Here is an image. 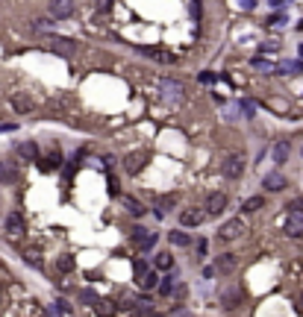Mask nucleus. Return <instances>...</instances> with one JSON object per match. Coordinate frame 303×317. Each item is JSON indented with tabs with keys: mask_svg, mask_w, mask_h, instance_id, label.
<instances>
[{
	"mask_svg": "<svg viewBox=\"0 0 303 317\" xmlns=\"http://www.w3.org/2000/svg\"><path fill=\"white\" fill-rule=\"evenodd\" d=\"M245 232H247V223L242 221V217H233V221H227L221 226V238H224V241H235V238H242Z\"/></svg>",
	"mask_w": 303,
	"mask_h": 317,
	"instance_id": "nucleus-1",
	"label": "nucleus"
},
{
	"mask_svg": "<svg viewBox=\"0 0 303 317\" xmlns=\"http://www.w3.org/2000/svg\"><path fill=\"white\" fill-rule=\"evenodd\" d=\"M203 217H206V209H198V206L183 209V211H180V226H200Z\"/></svg>",
	"mask_w": 303,
	"mask_h": 317,
	"instance_id": "nucleus-2",
	"label": "nucleus"
},
{
	"mask_svg": "<svg viewBox=\"0 0 303 317\" xmlns=\"http://www.w3.org/2000/svg\"><path fill=\"white\" fill-rule=\"evenodd\" d=\"M224 174L230 176V179H239V176L245 174V156H242V153L230 156V159L224 162Z\"/></svg>",
	"mask_w": 303,
	"mask_h": 317,
	"instance_id": "nucleus-3",
	"label": "nucleus"
},
{
	"mask_svg": "<svg viewBox=\"0 0 303 317\" xmlns=\"http://www.w3.org/2000/svg\"><path fill=\"white\" fill-rule=\"evenodd\" d=\"M133 241H136V247H139L141 253H147V250H153V244H156V232H147L144 226H139V229L133 232Z\"/></svg>",
	"mask_w": 303,
	"mask_h": 317,
	"instance_id": "nucleus-4",
	"label": "nucleus"
},
{
	"mask_svg": "<svg viewBox=\"0 0 303 317\" xmlns=\"http://www.w3.org/2000/svg\"><path fill=\"white\" fill-rule=\"evenodd\" d=\"M221 303H224V308H235V305L242 303V288H239V285H224L221 288Z\"/></svg>",
	"mask_w": 303,
	"mask_h": 317,
	"instance_id": "nucleus-5",
	"label": "nucleus"
},
{
	"mask_svg": "<svg viewBox=\"0 0 303 317\" xmlns=\"http://www.w3.org/2000/svg\"><path fill=\"white\" fill-rule=\"evenodd\" d=\"M159 91H162L165 100H180L183 97V85L174 80H159Z\"/></svg>",
	"mask_w": 303,
	"mask_h": 317,
	"instance_id": "nucleus-6",
	"label": "nucleus"
},
{
	"mask_svg": "<svg viewBox=\"0 0 303 317\" xmlns=\"http://www.w3.org/2000/svg\"><path fill=\"white\" fill-rule=\"evenodd\" d=\"M224 209H227V194L215 191V194L206 197V211H209V214H221Z\"/></svg>",
	"mask_w": 303,
	"mask_h": 317,
	"instance_id": "nucleus-7",
	"label": "nucleus"
},
{
	"mask_svg": "<svg viewBox=\"0 0 303 317\" xmlns=\"http://www.w3.org/2000/svg\"><path fill=\"white\" fill-rule=\"evenodd\" d=\"M144 162H147V156L144 153H129L127 159H124V167H127V174H139L141 167H144Z\"/></svg>",
	"mask_w": 303,
	"mask_h": 317,
	"instance_id": "nucleus-8",
	"label": "nucleus"
},
{
	"mask_svg": "<svg viewBox=\"0 0 303 317\" xmlns=\"http://www.w3.org/2000/svg\"><path fill=\"white\" fill-rule=\"evenodd\" d=\"M71 12H74V3H71V0H53V3H50V15H53V18H62V21H65Z\"/></svg>",
	"mask_w": 303,
	"mask_h": 317,
	"instance_id": "nucleus-9",
	"label": "nucleus"
},
{
	"mask_svg": "<svg viewBox=\"0 0 303 317\" xmlns=\"http://www.w3.org/2000/svg\"><path fill=\"white\" fill-rule=\"evenodd\" d=\"M18 156L27 159V162H35L38 159V147H35L33 141H24V144H18Z\"/></svg>",
	"mask_w": 303,
	"mask_h": 317,
	"instance_id": "nucleus-10",
	"label": "nucleus"
},
{
	"mask_svg": "<svg viewBox=\"0 0 303 317\" xmlns=\"http://www.w3.org/2000/svg\"><path fill=\"white\" fill-rule=\"evenodd\" d=\"M286 232L292 235V238H300L303 235V221H300V211H292V221L286 226Z\"/></svg>",
	"mask_w": 303,
	"mask_h": 317,
	"instance_id": "nucleus-11",
	"label": "nucleus"
},
{
	"mask_svg": "<svg viewBox=\"0 0 303 317\" xmlns=\"http://www.w3.org/2000/svg\"><path fill=\"white\" fill-rule=\"evenodd\" d=\"M171 206H177V194H165V197H159V203H156V217H165V211L171 209Z\"/></svg>",
	"mask_w": 303,
	"mask_h": 317,
	"instance_id": "nucleus-12",
	"label": "nucleus"
},
{
	"mask_svg": "<svg viewBox=\"0 0 303 317\" xmlns=\"http://www.w3.org/2000/svg\"><path fill=\"white\" fill-rule=\"evenodd\" d=\"M6 232H9V235H24L21 214H9V217H6Z\"/></svg>",
	"mask_w": 303,
	"mask_h": 317,
	"instance_id": "nucleus-13",
	"label": "nucleus"
},
{
	"mask_svg": "<svg viewBox=\"0 0 303 317\" xmlns=\"http://www.w3.org/2000/svg\"><path fill=\"white\" fill-rule=\"evenodd\" d=\"M50 44H53L56 53H65V56L74 53V41H68V38H53V35H50Z\"/></svg>",
	"mask_w": 303,
	"mask_h": 317,
	"instance_id": "nucleus-14",
	"label": "nucleus"
},
{
	"mask_svg": "<svg viewBox=\"0 0 303 317\" xmlns=\"http://www.w3.org/2000/svg\"><path fill=\"white\" fill-rule=\"evenodd\" d=\"M283 188H286V179H283L280 174L265 176V191H283Z\"/></svg>",
	"mask_w": 303,
	"mask_h": 317,
	"instance_id": "nucleus-15",
	"label": "nucleus"
},
{
	"mask_svg": "<svg viewBox=\"0 0 303 317\" xmlns=\"http://www.w3.org/2000/svg\"><path fill=\"white\" fill-rule=\"evenodd\" d=\"M12 106H15L18 112H24V115H27V112H33V103H30L24 94H15V97H12Z\"/></svg>",
	"mask_w": 303,
	"mask_h": 317,
	"instance_id": "nucleus-16",
	"label": "nucleus"
},
{
	"mask_svg": "<svg viewBox=\"0 0 303 317\" xmlns=\"http://www.w3.org/2000/svg\"><path fill=\"white\" fill-rule=\"evenodd\" d=\"M124 206H127V211H129V214H136V217H141V214H144V206H141L139 200L124 197Z\"/></svg>",
	"mask_w": 303,
	"mask_h": 317,
	"instance_id": "nucleus-17",
	"label": "nucleus"
},
{
	"mask_svg": "<svg viewBox=\"0 0 303 317\" xmlns=\"http://www.w3.org/2000/svg\"><path fill=\"white\" fill-rule=\"evenodd\" d=\"M141 288H144V291H150L153 285H156V282H159V276H156V273H153V270H144V273H141Z\"/></svg>",
	"mask_w": 303,
	"mask_h": 317,
	"instance_id": "nucleus-18",
	"label": "nucleus"
},
{
	"mask_svg": "<svg viewBox=\"0 0 303 317\" xmlns=\"http://www.w3.org/2000/svg\"><path fill=\"white\" fill-rule=\"evenodd\" d=\"M218 270H221V273H233L235 270V256H221L218 258Z\"/></svg>",
	"mask_w": 303,
	"mask_h": 317,
	"instance_id": "nucleus-19",
	"label": "nucleus"
},
{
	"mask_svg": "<svg viewBox=\"0 0 303 317\" xmlns=\"http://www.w3.org/2000/svg\"><path fill=\"white\" fill-rule=\"evenodd\" d=\"M286 156H289V144H286V141H280V144L274 147V162L283 164V162H286Z\"/></svg>",
	"mask_w": 303,
	"mask_h": 317,
	"instance_id": "nucleus-20",
	"label": "nucleus"
},
{
	"mask_svg": "<svg viewBox=\"0 0 303 317\" xmlns=\"http://www.w3.org/2000/svg\"><path fill=\"white\" fill-rule=\"evenodd\" d=\"M171 244H177V247H188L191 244V238H188V232H171Z\"/></svg>",
	"mask_w": 303,
	"mask_h": 317,
	"instance_id": "nucleus-21",
	"label": "nucleus"
},
{
	"mask_svg": "<svg viewBox=\"0 0 303 317\" xmlns=\"http://www.w3.org/2000/svg\"><path fill=\"white\" fill-rule=\"evenodd\" d=\"M156 267H159V270H171V267H174V258L168 256V253H159V256H156Z\"/></svg>",
	"mask_w": 303,
	"mask_h": 317,
	"instance_id": "nucleus-22",
	"label": "nucleus"
},
{
	"mask_svg": "<svg viewBox=\"0 0 303 317\" xmlns=\"http://www.w3.org/2000/svg\"><path fill=\"white\" fill-rule=\"evenodd\" d=\"M24 258H27V264L41 267V253H38V250H27V253H24Z\"/></svg>",
	"mask_w": 303,
	"mask_h": 317,
	"instance_id": "nucleus-23",
	"label": "nucleus"
},
{
	"mask_svg": "<svg viewBox=\"0 0 303 317\" xmlns=\"http://www.w3.org/2000/svg\"><path fill=\"white\" fill-rule=\"evenodd\" d=\"M265 206V197H250V200H245V211H259Z\"/></svg>",
	"mask_w": 303,
	"mask_h": 317,
	"instance_id": "nucleus-24",
	"label": "nucleus"
},
{
	"mask_svg": "<svg viewBox=\"0 0 303 317\" xmlns=\"http://www.w3.org/2000/svg\"><path fill=\"white\" fill-rule=\"evenodd\" d=\"M159 291H162V294L174 291V276H162V282H159Z\"/></svg>",
	"mask_w": 303,
	"mask_h": 317,
	"instance_id": "nucleus-25",
	"label": "nucleus"
},
{
	"mask_svg": "<svg viewBox=\"0 0 303 317\" xmlns=\"http://www.w3.org/2000/svg\"><path fill=\"white\" fill-rule=\"evenodd\" d=\"M59 270H65V273L74 270V256H62V258H59Z\"/></svg>",
	"mask_w": 303,
	"mask_h": 317,
	"instance_id": "nucleus-26",
	"label": "nucleus"
},
{
	"mask_svg": "<svg viewBox=\"0 0 303 317\" xmlns=\"http://www.w3.org/2000/svg\"><path fill=\"white\" fill-rule=\"evenodd\" d=\"M253 68L262 70V74H268V70L274 68V65H271V62H265V59H253Z\"/></svg>",
	"mask_w": 303,
	"mask_h": 317,
	"instance_id": "nucleus-27",
	"label": "nucleus"
},
{
	"mask_svg": "<svg viewBox=\"0 0 303 317\" xmlns=\"http://www.w3.org/2000/svg\"><path fill=\"white\" fill-rule=\"evenodd\" d=\"M53 311H56V314H68V311H71V305H68V303H62V300H59V303L53 305Z\"/></svg>",
	"mask_w": 303,
	"mask_h": 317,
	"instance_id": "nucleus-28",
	"label": "nucleus"
},
{
	"mask_svg": "<svg viewBox=\"0 0 303 317\" xmlns=\"http://www.w3.org/2000/svg\"><path fill=\"white\" fill-rule=\"evenodd\" d=\"M118 191H121V188H118V179L115 176H109V194H118Z\"/></svg>",
	"mask_w": 303,
	"mask_h": 317,
	"instance_id": "nucleus-29",
	"label": "nucleus"
},
{
	"mask_svg": "<svg viewBox=\"0 0 303 317\" xmlns=\"http://www.w3.org/2000/svg\"><path fill=\"white\" fill-rule=\"evenodd\" d=\"M109 6H112V0H97V9L100 12H109Z\"/></svg>",
	"mask_w": 303,
	"mask_h": 317,
	"instance_id": "nucleus-30",
	"label": "nucleus"
}]
</instances>
